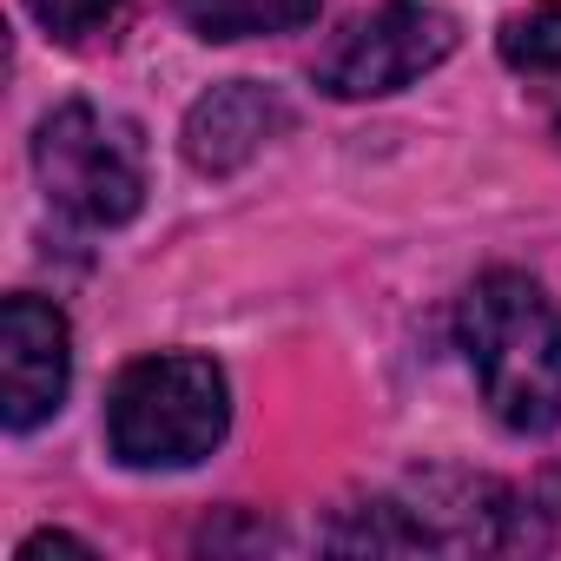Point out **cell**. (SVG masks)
Segmentation results:
<instances>
[{
    "label": "cell",
    "instance_id": "obj_1",
    "mask_svg": "<svg viewBox=\"0 0 561 561\" xmlns=\"http://www.w3.org/2000/svg\"><path fill=\"white\" fill-rule=\"evenodd\" d=\"M462 357L482 403L515 436H548L561 423V311L522 271H489L456 311Z\"/></svg>",
    "mask_w": 561,
    "mask_h": 561
},
{
    "label": "cell",
    "instance_id": "obj_2",
    "mask_svg": "<svg viewBox=\"0 0 561 561\" xmlns=\"http://www.w3.org/2000/svg\"><path fill=\"white\" fill-rule=\"evenodd\" d=\"M231 390L211 357L159 351L119 370L106 397V443L126 469H192L225 443Z\"/></svg>",
    "mask_w": 561,
    "mask_h": 561
},
{
    "label": "cell",
    "instance_id": "obj_3",
    "mask_svg": "<svg viewBox=\"0 0 561 561\" xmlns=\"http://www.w3.org/2000/svg\"><path fill=\"white\" fill-rule=\"evenodd\" d=\"M34 172L54 198V211H67L73 225H126L146 205V139L126 113L73 100L60 106L41 139H34Z\"/></svg>",
    "mask_w": 561,
    "mask_h": 561
},
{
    "label": "cell",
    "instance_id": "obj_4",
    "mask_svg": "<svg viewBox=\"0 0 561 561\" xmlns=\"http://www.w3.org/2000/svg\"><path fill=\"white\" fill-rule=\"evenodd\" d=\"M456 54V21L423 8V0H390V8L351 21L331 54L318 60V87L331 100H383L403 93L410 80L436 73Z\"/></svg>",
    "mask_w": 561,
    "mask_h": 561
},
{
    "label": "cell",
    "instance_id": "obj_5",
    "mask_svg": "<svg viewBox=\"0 0 561 561\" xmlns=\"http://www.w3.org/2000/svg\"><path fill=\"white\" fill-rule=\"evenodd\" d=\"M73 383V331L47 298H8L0 305V423L41 430Z\"/></svg>",
    "mask_w": 561,
    "mask_h": 561
},
{
    "label": "cell",
    "instance_id": "obj_6",
    "mask_svg": "<svg viewBox=\"0 0 561 561\" xmlns=\"http://www.w3.org/2000/svg\"><path fill=\"white\" fill-rule=\"evenodd\" d=\"M285 126H291V106L277 100L271 87L225 80V87H211L192 106V119H185V159L198 172H238L244 159H257Z\"/></svg>",
    "mask_w": 561,
    "mask_h": 561
},
{
    "label": "cell",
    "instance_id": "obj_7",
    "mask_svg": "<svg viewBox=\"0 0 561 561\" xmlns=\"http://www.w3.org/2000/svg\"><path fill=\"white\" fill-rule=\"evenodd\" d=\"M179 21L198 41H257V34H298L318 21V0H172Z\"/></svg>",
    "mask_w": 561,
    "mask_h": 561
},
{
    "label": "cell",
    "instance_id": "obj_8",
    "mask_svg": "<svg viewBox=\"0 0 561 561\" xmlns=\"http://www.w3.org/2000/svg\"><path fill=\"white\" fill-rule=\"evenodd\" d=\"M502 60L515 73H561V0L528 8L502 27Z\"/></svg>",
    "mask_w": 561,
    "mask_h": 561
},
{
    "label": "cell",
    "instance_id": "obj_9",
    "mask_svg": "<svg viewBox=\"0 0 561 561\" xmlns=\"http://www.w3.org/2000/svg\"><path fill=\"white\" fill-rule=\"evenodd\" d=\"M126 0H27V14L54 34V41H93L119 21Z\"/></svg>",
    "mask_w": 561,
    "mask_h": 561
},
{
    "label": "cell",
    "instance_id": "obj_10",
    "mask_svg": "<svg viewBox=\"0 0 561 561\" xmlns=\"http://www.w3.org/2000/svg\"><path fill=\"white\" fill-rule=\"evenodd\" d=\"M41 554H93V548L73 541V535H54V528H47V535H27V541H21V561H41Z\"/></svg>",
    "mask_w": 561,
    "mask_h": 561
}]
</instances>
